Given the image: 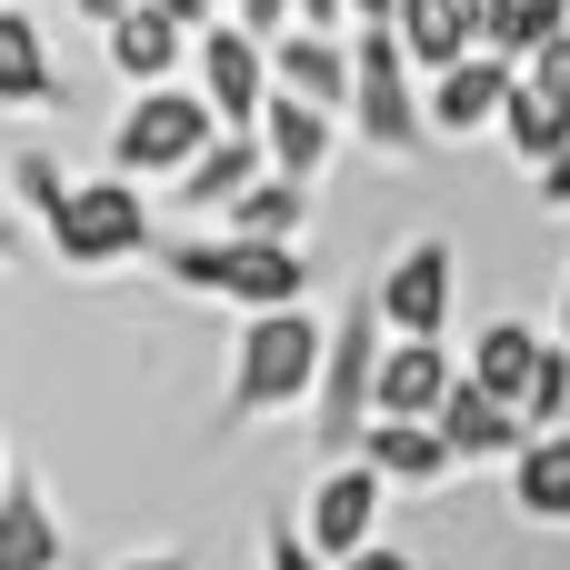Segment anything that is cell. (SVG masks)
<instances>
[{"label": "cell", "instance_id": "1", "mask_svg": "<svg viewBox=\"0 0 570 570\" xmlns=\"http://www.w3.org/2000/svg\"><path fill=\"white\" fill-rule=\"evenodd\" d=\"M321 351H331V331H321L301 301L250 311V321H240V341H230L220 431H250V421H271V411H301V401L321 391Z\"/></svg>", "mask_w": 570, "mask_h": 570}, {"label": "cell", "instance_id": "2", "mask_svg": "<svg viewBox=\"0 0 570 570\" xmlns=\"http://www.w3.org/2000/svg\"><path fill=\"white\" fill-rule=\"evenodd\" d=\"M180 291L200 301H240V311H281V301H311V261L301 240H261V230H190V240H160L150 250Z\"/></svg>", "mask_w": 570, "mask_h": 570}, {"label": "cell", "instance_id": "3", "mask_svg": "<svg viewBox=\"0 0 570 570\" xmlns=\"http://www.w3.org/2000/svg\"><path fill=\"white\" fill-rule=\"evenodd\" d=\"M351 60H361V80H351V130H361L381 160H421L441 130H431V90H411V40H401V20H351Z\"/></svg>", "mask_w": 570, "mask_h": 570}, {"label": "cell", "instance_id": "4", "mask_svg": "<svg viewBox=\"0 0 570 570\" xmlns=\"http://www.w3.org/2000/svg\"><path fill=\"white\" fill-rule=\"evenodd\" d=\"M210 130H220V110H210V90L190 80H150L120 120H110V170H130V180H180L200 150H210Z\"/></svg>", "mask_w": 570, "mask_h": 570}, {"label": "cell", "instance_id": "5", "mask_svg": "<svg viewBox=\"0 0 570 570\" xmlns=\"http://www.w3.org/2000/svg\"><path fill=\"white\" fill-rule=\"evenodd\" d=\"M381 291L361 281L351 301H341V321H331V351H321V391H311V431L331 441V451H351L361 431H371V391H381Z\"/></svg>", "mask_w": 570, "mask_h": 570}, {"label": "cell", "instance_id": "6", "mask_svg": "<svg viewBox=\"0 0 570 570\" xmlns=\"http://www.w3.org/2000/svg\"><path fill=\"white\" fill-rule=\"evenodd\" d=\"M40 230H50V250H60L70 271H110V261L160 250V240H150V200H140L130 170H120V180H70V200H60Z\"/></svg>", "mask_w": 570, "mask_h": 570}, {"label": "cell", "instance_id": "7", "mask_svg": "<svg viewBox=\"0 0 570 570\" xmlns=\"http://www.w3.org/2000/svg\"><path fill=\"white\" fill-rule=\"evenodd\" d=\"M190 60H200L210 110H220L230 130H261V110H271V90H281V80H271V40H261L250 20H230V10H220V20L190 40Z\"/></svg>", "mask_w": 570, "mask_h": 570}, {"label": "cell", "instance_id": "8", "mask_svg": "<svg viewBox=\"0 0 570 570\" xmlns=\"http://www.w3.org/2000/svg\"><path fill=\"white\" fill-rule=\"evenodd\" d=\"M371 291H381V321H391V331L441 341V331H451V291H461V250H451L441 230H421L411 250H391V261H381V281H371Z\"/></svg>", "mask_w": 570, "mask_h": 570}, {"label": "cell", "instance_id": "9", "mask_svg": "<svg viewBox=\"0 0 570 570\" xmlns=\"http://www.w3.org/2000/svg\"><path fill=\"white\" fill-rule=\"evenodd\" d=\"M511 80H521V60L511 50H461L451 70H431V130L441 140H471V130H501V110H511Z\"/></svg>", "mask_w": 570, "mask_h": 570}, {"label": "cell", "instance_id": "10", "mask_svg": "<svg viewBox=\"0 0 570 570\" xmlns=\"http://www.w3.org/2000/svg\"><path fill=\"white\" fill-rule=\"evenodd\" d=\"M381 491H391V481H381V471L351 451V461H331V471L311 481V511H301V531H311L331 561H351V551H371V541H381Z\"/></svg>", "mask_w": 570, "mask_h": 570}, {"label": "cell", "instance_id": "11", "mask_svg": "<svg viewBox=\"0 0 570 570\" xmlns=\"http://www.w3.org/2000/svg\"><path fill=\"white\" fill-rule=\"evenodd\" d=\"M271 80L351 120V80H361V60H351V40H341V30H311V20H291V30L271 40Z\"/></svg>", "mask_w": 570, "mask_h": 570}, {"label": "cell", "instance_id": "12", "mask_svg": "<svg viewBox=\"0 0 570 570\" xmlns=\"http://www.w3.org/2000/svg\"><path fill=\"white\" fill-rule=\"evenodd\" d=\"M431 421L451 431V451H461V461H511V451L531 441V421H521V401H501V391H491V381H471V371L451 381V401H441Z\"/></svg>", "mask_w": 570, "mask_h": 570}, {"label": "cell", "instance_id": "13", "mask_svg": "<svg viewBox=\"0 0 570 570\" xmlns=\"http://www.w3.org/2000/svg\"><path fill=\"white\" fill-rule=\"evenodd\" d=\"M100 40H110V70H120L130 90H150V80H180V50H190V20H170L160 0H130L120 20H100Z\"/></svg>", "mask_w": 570, "mask_h": 570}, {"label": "cell", "instance_id": "14", "mask_svg": "<svg viewBox=\"0 0 570 570\" xmlns=\"http://www.w3.org/2000/svg\"><path fill=\"white\" fill-rule=\"evenodd\" d=\"M361 461H371L391 491H431L461 451H451V431H441V421H401V411H381V421L361 431Z\"/></svg>", "mask_w": 570, "mask_h": 570}, {"label": "cell", "instance_id": "15", "mask_svg": "<svg viewBox=\"0 0 570 570\" xmlns=\"http://www.w3.org/2000/svg\"><path fill=\"white\" fill-rule=\"evenodd\" d=\"M451 381H461V371H451V351H441V341H411V331H401V341L381 351V391H371V421H381V411H401V421H431V411L451 401Z\"/></svg>", "mask_w": 570, "mask_h": 570}, {"label": "cell", "instance_id": "16", "mask_svg": "<svg viewBox=\"0 0 570 570\" xmlns=\"http://www.w3.org/2000/svg\"><path fill=\"white\" fill-rule=\"evenodd\" d=\"M261 140H271V170L321 180V170H331V150H341V110H321V100H301V90H271Z\"/></svg>", "mask_w": 570, "mask_h": 570}, {"label": "cell", "instance_id": "17", "mask_svg": "<svg viewBox=\"0 0 570 570\" xmlns=\"http://www.w3.org/2000/svg\"><path fill=\"white\" fill-rule=\"evenodd\" d=\"M261 170H271V140H261V130H230V120H220V130H210V150H200V160H190L170 190H180L190 210H230V200H240Z\"/></svg>", "mask_w": 570, "mask_h": 570}, {"label": "cell", "instance_id": "18", "mask_svg": "<svg viewBox=\"0 0 570 570\" xmlns=\"http://www.w3.org/2000/svg\"><path fill=\"white\" fill-rule=\"evenodd\" d=\"M391 20H401V40H411V60H421V70H451L461 50H481V40H491V10H481V0H401Z\"/></svg>", "mask_w": 570, "mask_h": 570}, {"label": "cell", "instance_id": "19", "mask_svg": "<svg viewBox=\"0 0 570 570\" xmlns=\"http://www.w3.org/2000/svg\"><path fill=\"white\" fill-rule=\"evenodd\" d=\"M511 511L521 521H570V421L561 431H531L521 451H511Z\"/></svg>", "mask_w": 570, "mask_h": 570}, {"label": "cell", "instance_id": "20", "mask_svg": "<svg viewBox=\"0 0 570 570\" xmlns=\"http://www.w3.org/2000/svg\"><path fill=\"white\" fill-rule=\"evenodd\" d=\"M50 100H60V70H50L40 20L0 0V110H50Z\"/></svg>", "mask_w": 570, "mask_h": 570}, {"label": "cell", "instance_id": "21", "mask_svg": "<svg viewBox=\"0 0 570 570\" xmlns=\"http://www.w3.org/2000/svg\"><path fill=\"white\" fill-rule=\"evenodd\" d=\"M60 511L30 491V481H10L0 491V570H60Z\"/></svg>", "mask_w": 570, "mask_h": 570}, {"label": "cell", "instance_id": "22", "mask_svg": "<svg viewBox=\"0 0 570 570\" xmlns=\"http://www.w3.org/2000/svg\"><path fill=\"white\" fill-rule=\"evenodd\" d=\"M220 220H230V230H261V240H301V230H311V180H301V170H261Z\"/></svg>", "mask_w": 570, "mask_h": 570}, {"label": "cell", "instance_id": "23", "mask_svg": "<svg viewBox=\"0 0 570 570\" xmlns=\"http://www.w3.org/2000/svg\"><path fill=\"white\" fill-rule=\"evenodd\" d=\"M541 351H551V341H541L531 321H491V331L471 341V381H491L501 401H521V391L541 381Z\"/></svg>", "mask_w": 570, "mask_h": 570}, {"label": "cell", "instance_id": "24", "mask_svg": "<svg viewBox=\"0 0 570 570\" xmlns=\"http://www.w3.org/2000/svg\"><path fill=\"white\" fill-rule=\"evenodd\" d=\"M501 140H511V150L541 170V160H551V150L570 140V100H551V90L521 70V80H511V110H501Z\"/></svg>", "mask_w": 570, "mask_h": 570}, {"label": "cell", "instance_id": "25", "mask_svg": "<svg viewBox=\"0 0 570 570\" xmlns=\"http://www.w3.org/2000/svg\"><path fill=\"white\" fill-rule=\"evenodd\" d=\"M551 30H570V0H491V50L531 60Z\"/></svg>", "mask_w": 570, "mask_h": 570}, {"label": "cell", "instance_id": "26", "mask_svg": "<svg viewBox=\"0 0 570 570\" xmlns=\"http://www.w3.org/2000/svg\"><path fill=\"white\" fill-rule=\"evenodd\" d=\"M521 421H531V431H561V421H570V341L541 351V381L521 391Z\"/></svg>", "mask_w": 570, "mask_h": 570}, {"label": "cell", "instance_id": "27", "mask_svg": "<svg viewBox=\"0 0 570 570\" xmlns=\"http://www.w3.org/2000/svg\"><path fill=\"white\" fill-rule=\"evenodd\" d=\"M10 180H20V200H30V220H50V210L70 200V170H60L50 150H20V160H10Z\"/></svg>", "mask_w": 570, "mask_h": 570}, {"label": "cell", "instance_id": "28", "mask_svg": "<svg viewBox=\"0 0 570 570\" xmlns=\"http://www.w3.org/2000/svg\"><path fill=\"white\" fill-rule=\"evenodd\" d=\"M521 70H531V80H541L551 100H570V30H551V40H541V50L521 60Z\"/></svg>", "mask_w": 570, "mask_h": 570}, {"label": "cell", "instance_id": "29", "mask_svg": "<svg viewBox=\"0 0 570 570\" xmlns=\"http://www.w3.org/2000/svg\"><path fill=\"white\" fill-rule=\"evenodd\" d=\"M230 20H250L261 40H281V30L301 20V0H230Z\"/></svg>", "mask_w": 570, "mask_h": 570}, {"label": "cell", "instance_id": "30", "mask_svg": "<svg viewBox=\"0 0 570 570\" xmlns=\"http://www.w3.org/2000/svg\"><path fill=\"white\" fill-rule=\"evenodd\" d=\"M541 210H570V140L541 160Z\"/></svg>", "mask_w": 570, "mask_h": 570}, {"label": "cell", "instance_id": "31", "mask_svg": "<svg viewBox=\"0 0 570 570\" xmlns=\"http://www.w3.org/2000/svg\"><path fill=\"white\" fill-rule=\"evenodd\" d=\"M341 570H421V561H411V551H391V541H371V551H351Z\"/></svg>", "mask_w": 570, "mask_h": 570}, {"label": "cell", "instance_id": "32", "mask_svg": "<svg viewBox=\"0 0 570 570\" xmlns=\"http://www.w3.org/2000/svg\"><path fill=\"white\" fill-rule=\"evenodd\" d=\"M160 10H170V20H190V30H210V20H220L230 0H160Z\"/></svg>", "mask_w": 570, "mask_h": 570}, {"label": "cell", "instance_id": "33", "mask_svg": "<svg viewBox=\"0 0 570 570\" xmlns=\"http://www.w3.org/2000/svg\"><path fill=\"white\" fill-rule=\"evenodd\" d=\"M301 20H311V30H341V20H351V0H301Z\"/></svg>", "mask_w": 570, "mask_h": 570}, {"label": "cell", "instance_id": "34", "mask_svg": "<svg viewBox=\"0 0 570 570\" xmlns=\"http://www.w3.org/2000/svg\"><path fill=\"white\" fill-rule=\"evenodd\" d=\"M120 570H190L180 551H140V561H120Z\"/></svg>", "mask_w": 570, "mask_h": 570}, {"label": "cell", "instance_id": "35", "mask_svg": "<svg viewBox=\"0 0 570 570\" xmlns=\"http://www.w3.org/2000/svg\"><path fill=\"white\" fill-rule=\"evenodd\" d=\"M70 10H80V20H120L130 0H70Z\"/></svg>", "mask_w": 570, "mask_h": 570}, {"label": "cell", "instance_id": "36", "mask_svg": "<svg viewBox=\"0 0 570 570\" xmlns=\"http://www.w3.org/2000/svg\"><path fill=\"white\" fill-rule=\"evenodd\" d=\"M391 10H401V0H351V20H391Z\"/></svg>", "mask_w": 570, "mask_h": 570}, {"label": "cell", "instance_id": "37", "mask_svg": "<svg viewBox=\"0 0 570 570\" xmlns=\"http://www.w3.org/2000/svg\"><path fill=\"white\" fill-rule=\"evenodd\" d=\"M561 341H570V281H561Z\"/></svg>", "mask_w": 570, "mask_h": 570}, {"label": "cell", "instance_id": "38", "mask_svg": "<svg viewBox=\"0 0 570 570\" xmlns=\"http://www.w3.org/2000/svg\"><path fill=\"white\" fill-rule=\"evenodd\" d=\"M10 481H20V471H10V451H0V491H10Z\"/></svg>", "mask_w": 570, "mask_h": 570}, {"label": "cell", "instance_id": "39", "mask_svg": "<svg viewBox=\"0 0 570 570\" xmlns=\"http://www.w3.org/2000/svg\"><path fill=\"white\" fill-rule=\"evenodd\" d=\"M0 240H10V220H0Z\"/></svg>", "mask_w": 570, "mask_h": 570}, {"label": "cell", "instance_id": "40", "mask_svg": "<svg viewBox=\"0 0 570 570\" xmlns=\"http://www.w3.org/2000/svg\"><path fill=\"white\" fill-rule=\"evenodd\" d=\"M481 10H491V0H481Z\"/></svg>", "mask_w": 570, "mask_h": 570}]
</instances>
